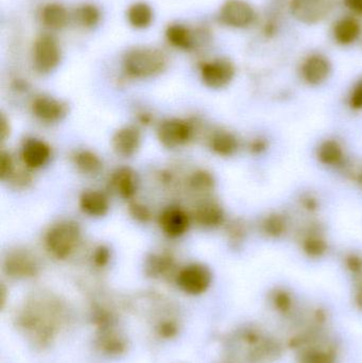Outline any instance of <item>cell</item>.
<instances>
[{
  "label": "cell",
  "instance_id": "6da1fadb",
  "mask_svg": "<svg viewBox=\"0 0 362 363\" xmlns=\"http://www.w3.org/2000/svg\"><path fill=\"white\" fill-rule=\"evenodd\" d=\"M80 239L81 230L78 223L64 220L49 228L45 237V245L51 255L57 259H65L76 251Z\"/></svg>",
  "mask_w": 362,
  "mask_h": 363
},
{
  "label": "cell",
  "instance_id": "7a4b0ae2",
  "mask_svg": "<svg viewBox=\"0 0 362 363\" xmlns=\"http://www.w3.org/2000/svg\"><path fill=\"white\" fill-rule=\"evenodd\" d=\"M125 72L133 78H150L161 74L167 65L165 55L153 48H137L125 57Z\"/></svg>",
  "mask_w": 362,
  "mask_h": 363
},
{
  "label": "cell",
  "instance_id": "3957f363",
  "mask_svg": "<svg viewBox=\"0 0 362 363\" xmlns=\"http://www.w3.org/2000/svg\"><path fill=\"white\" fill-rule=\"evenodd\" d=\"M334 8V0H291L290 12L300 23L315 25L324 21Z\"/></svg>",
  "mask_w": 362,
  "mask_h": 363
},
{
  "label": "cell",
  "instance_id": "277c9868",
  "mask_svg": "<svg viewBox=\"0 0 362 363\" xmlns=\"http://www.w3.org/2000/svg\"><path fill=\"white\" fill-rule=\"evenodd\" d=\"M300 249L307 257L318 259L329 252V242L322 225L318 222H310L299 232Z\"/></svg>",
  "mask_w": 362,
  "mask_h": 363
},
{
  "label": "cell",
  "instance_id": "5b68a950",
  "mask_svg": "<svg viewBox=\"0 0 362 363\" xmlns=\"http://www.w3.org/2000/svg\"><path fill=\"white\" fill-rule=\"evenodd\" d=\"M176 281L181 289L186 294H203L212 283V272L204 264H189L180 271Z\"/></svg>",
  "mask_w": 362,
  "mask_h": 363
},
{
  "label": "cell",
  "instance_id": "8992f818",
  "mask_svg": "<svg viewBox=\"0 0 362 363\" xmlns=\"http://www.w3.org/2000/svg\"><path fill=\"white\" fill-rule=\"evenodd\" d=\"M61 61V51L51 36H40L34 45L33 64L40 74H49Z\"/></svg>",
  "mask_w": 362,
  "mask_h": 363
},
{
  "label": "cell",
  "instance_id": "52a82bcc",
  "mask_svg": "<svg viewBox=\"0 0 362 363\" xmlns=\"http://www.w3.org/2000/svg\"><path fill=\"white\" fill-rule=\"evenodd\" d=\"M191 123L181 119H168L159 125L157 136L164 147L176 149L184 146L193 138Z\"/></svg>",
  "mask_w": 362,
  "mask_h": 363
},
{
  "label": "cell",
  "instance_id": "ba28073f",
  "mask_svg": "<svg viewBox=\"0 0 362 363\" xmlns=\"http://www.w3.org/2000/svg\"><path fill=\"white\" fill-rule=\"evenodd\" d=\"M234 77L235 67L229 60H215L201 67L202 81L210 89H223L233 81Z\"/></svg>",
  "mask_w": 362,
  "mask_h": 363
},
{
  "label": "cell",
  "instance_id": "9c48e42d",
  "mask_svg": "<svg viewBox=\"0 0 362 363\" xmlns=\"http://www.w3.org/2000/svg\"><path fill=\"white\" fill-rule=\"evenodd\" d=\"M256 13L244 0H227L220 10V19L225 25L233 28H246L252 25Z\"/></svg>",
  "mask_w": 362,
  "mask_h": 363
},
{
  "label": "cell",
  "instance_id": "30bf717a",
  "mask_svg": "<svg viewBox=\"0 0 362 363\" xmlns=\"http://www.w3.org/2000/svg\"><path fill=\"white\" fill-rule=\"evenodd\" d=\"M332 74V64L324 55L315 53L304 60L301 77L304 82L312 86L323 84Z\"/></svg>",
  "mask_w": 362,
  "mask_h": 363
},
{
  "label": "cell",
  "instance_id": "8fae6325",
  "mask_svg": "<svg viewBox=\"0 0 362 363\" xmlns=\"http://www.w3.org/2000/svg\"><path fill=\"white\" fill-rule=\"evenodd\" d=\"M38 262L35 256L26 250L10 252L4 260V270L15 277H33L38 273Z\"/></svg>",
  "mask_w": 362,
  "mask_h": 363
},
{
  "label": "cell",
  "instance_id": "7c38bea8",
  "mask_svg": "<svg viewBox=\"0 0 362 363\" xmlns=\"http://www.w3.org/2000/svg\"><path fill=\"white\" fill-rule=\"evenodd\" d=\"M159 226L166 236L179 238L188 230V215L181 207L168 206L159 216Z\"/></svg>",
  "mask_w": 362,
  "mask_h": 363
},
{
  "label": "cell",
  "instance_id": "4fadbf2b",
  "mask_svg": "<svg viewBox=\"0 0 362 363\" xmlns=\"http://www.w3.org/2000/svg\"><path fill=\"white\" fill-rule=\"evenodd\" d=\"M51 157V149L44 140L28 138L21 148V161L28 169L44 167Z\"/></svg>",
  "mask_w": 362,
  "mask_h": 363
},
{
  "label": "cell",
  "instance_id": "5bb4252c",
  "mask_svg": "<svg viewBox=\"0 0 362 363\" xmlns=\"http://www.w3.org/2000/svg\"><path fill=\"white\" fill-rule=\"evenodd\" d=\"M32 112L40 121L53 123L62 121L67 114V108L63 102L49 96H40L32 104Z\"/></svg>",
  "mask_w": 362,
  "mask_h": 363
},
{
  "label": "cell",
  "instance_id": "9a60e30c",
  "mask_svg": "<svg viewBox=\"0 0 362 363\" xmlns=\"http://www.w3.org/2000/svg\"><path fill=\"white\" fill-rule=\"evenodd\" d=\"M319 163L329 168H341L346 165V153L337 140H325L317 148Z\"/></svg>",
  "mask_w": 362,
  "mask_h": 363
},
{
  "label": "cell",
  "instance_id": "2e32d148",
  "mask_svg": "<svg viewBox=\"0 0 362 363\" xmlns=\"http://www.w3.org/2000/svg\"><path fill=\"white\" fill-rule=\"evenodd\" d=\"M140 142L142 136L135 127H125L116 132L112 144L117 155L123 157H130L137 152Z\"/></svg>",
  "mask_w": 362,
  "mask_h": 363
},
{
  "label": "cell",
  "instance_id": "e0dca14e",
  "mask_svg": "<svg viewBox=\"0 0 362 363\" xmlns=\"http://www.w3.org/2000/svg\"><path fill=\"white\" fill-rule=\"evenodd\" d=\"M80 208L89 217H103L110 209V200L99 190H86L80 196Z\"/></svg>",
  "mask_w": 362,
  "mask_h": 363
},
{
  "label": "cell",
  "instance_id": "ac0fdd59",
  "mask_svg": "<svg viewBox=\"0 0 362 363\" xmlns=\"http://www.w3.org/2000/svg\"><path fill=\"white\" fill-rule=\"evenodd\" d=\"M195 219L204 228H219L225 223V213L222 207L216 201L208 200L197 206Z\"/></svg>",
  "mask_w": 362,
  "mask_h": 363
},
{
  "label": "cell",
  "instance_id": "d6986e66",
  "mask_svg": "<svg viewBox=\"0 0 362 363\" xmlns=\"http://www.w3.org/2000/svg\"><path fill=\"white\" fill-rule=\"evenodd\" d=\"M259 230L267 238L280 239L288 234L290 230V220L285 213L273 211L261 219Z\"/></svg>",
  "mask_w": 362,
  "mask_h": 363
},
{
  "label": "cell",
  "instance_id": "ffe728a7",
  "mask_svg": "<svg viewBox=\"0 0 362 363\" xmlns=\"http://www.w3.org/2000/svg\"><path fill=\"white\" fill-rule=\"evenodd\" d=\"M111 184L115 191L123 199H132L138 188V178L136 172L129 167L118 168L113 174Z\"/></svg>",
  "mask_w": 362,
  "mask_h": 363
},
{
  "label": "cell",
  "instance_id": "44dd1931",
  "mask_svg": "<svg viewBox=\"0 0 362 363\" xmlns=\"http://www.w3.org/2000/svg\"><path fill=\"white\" fill-rule=\"evenodd\" d=\"M210 148L219 157H232L239 149V140L231 132L222 130L213 134L210 140Z\"/></svg>",
  "mask_w": 362,
  "mask_h": 363
},
{
  "label": "cell",
  "instance_id": "7402d4cb",
  "mask_svg": "<svg viewBox=\"0 0 362 363\" xmlns=\"http://www.w3.org/2000/svg\"><path fill=\"white\" fill-rule=\"evenodd\" d=\"M361 23L353 17H344L335 23L334 38L341 45H350L361 35Z\"/></svg>",
  "mask_w": 362,
  "mask_h": 363
},
{
  "label": "cell",
  "instance_id": "603a6c76",
  "mask_svg": "<svg viewBox=\"0 0 362 363\" xmlns=\"http://www.w3.org/2000/svg\"><path fill=\"white\" fill-rule=\"evenodd\" d=\"M43 23L51 29H61L67 23V11L61 4H50L42 12Z\"/></svg>",
  "mask_w": 362,
  "mask_h": 363
},
{
  "label": "cell",
  "instance_id": "cb8c5ba5",
  "mask_svg": "<svg viewBox=\"0 0 362 363\" xmlns=\"http://www.w3.org/2000/svg\"><path fill=\"white\" fill-rule=\"evenodd\" d=\"M128 19L136 29L148 28L153 21L152 9L144 2H138L133 4L128 11Z\"/></svg>",
  "mask_w": 362,
  "mask_h": 363
},
{
  "label": "cell",
  "instance_id": "d4e9b609",
  "mask_svg": "<svg viewBox=\"0 0 362 363\" xmlns=\"http://www.w3.org/2000/svg\"><path fill=\"white\" fill-rule=\"evenodd\" d=\"M74 165L78 168L79 172L85 174H97L102 167L101 161L99 157L89 150H82L77 152L74 157Z\"/></svg>",
  "mask_w": 362,
  "mask_h": 363
},
{
  "label": "cell",
  "instance_id": "484cf974",
  "mask_svg": "<svg viewBox=\"0 0 362 363\" xmlns=\"http://www.w3.org/2000/svg\"><path fill=\"white\" fill-rule=\"evenodd\" d=\"M166 35H167V40H169L170 44L174 45L176 48L187 50V49H191L193 47L191 33L184 26H170V27H168Z\"/></svg>",
  "mask_w": 362,
  "mask_h": 363
},
{
  "label": "cell",
  "instance_id": "4316f807",
  "mask_svg": "<svg viewBox=\"0 0 362 363\" xmlns=\"http://www.w3.org/2000/svg\"><path fill=\"white\" fill-rule=\"evenodd\" d=\"M174 262L169 255L165 254H159V255H153L152 257L149 258L147 262V269L150 274L162 275L165 274L169 269H171Z\"/></svg>",
  "mask_w": 362,
  "mask_h": 363
},
{
  "label": "cell",
  "instance_id": "83f0119b",
  "mask_svg": "<svg viewBox=\"0 0 362 363\" xmlns=\"http://www.w3.org/2000/svg\"><path fill=\"white\" fill-rule=\"evenodd\" d=\"M191 186L193 190L200 192L210 191L214 188V177L208 172H198L191 177Z\"/></svg>",
  "mask_w": 362,
  "mask_h": 363
},
{
  "label": "cell",
  "instance_id": "f1b7e54d",
  "mask_svg": "<svg viewBox=\"0 0 362 363\" xmlns=\"http://www.w3.org/2000/svg\"><path fill=\"white\" fill-rule=\"evenodd\" d=\"M227 234L232 243L240 245L246 240L248 228H247L246 223L242 220H234L227 225Z\"/></svg>",
  "mask_w": 362,
  "mask_h": 363
},
{
  "label": "cell",
  "instance_id": "f546056e",
  "mask_svg": "<svg viewBox=\"0 0 362 363\" xmlns=\"http://www.w3.org/2000/svg\"><path fill=\"white\" fill-rule=\"evenodd\" d=\"M344 264L348 272L356 279H362V254L349 252L344 255Z\"/></svg>",
  "mask_w": 362,
  "mask_h": 363
},
{
  "label": "cell",
  "instance_id": "4dcf8cb0",
  "mask_svg": "<svg viewBox=\"0 0 362 363\" xmlns=\"http://www.w3.org/2000/svg\"><path fill=\"white\" fill-rule=\"evenodd\" d=\"M79 19L84 27L93 28L99 23V10L91 4H85L78 12Z\"/></svg>",
  "mask_w": 362,
  "mask_h": 363
},
{
  "label": "cell",
  "instance_id": "1f68e13d",
  "mask_svg": "<svg viewBox=\"0 0 362 363\" xmlns=\"http://www.w3.org/2000/svg\"><path fill=\"white\" fill-rule=\"evenodd\" d=\"M300 363H335V358L329 352L310 350L302 355Z\"/></svg>",
  "mask_w": 362,
  "mask_h": 363
},
{
  "label": "cell",
  "instance_id": "d6a6232c",
  "mask_svg": "<svg viewBox=\"0 0 362 363\" xmlns=\"http://www.w3.org/2000/svg\"><path fill=\"white\" fill-rule=\"evenodd\" d=\"M272 303L278 311L287 313L293 308V301L290 294L284 289H278L272 294Z\"/></svg>",
  "mask_w": 362,
  "mask_h": 363
},
{
  "label": "cell",
  "instance_id": "836d02e7",
  "mask_svg": "<svg viewBox=\"0 0 362 363\" xmlns=\"http://www.w3.org/2000/svg\"><path fill=\"white\" fill-rule=\"evenodd\" d=\"M14 172V163L12 157L6 151H2L0 155V178L2 181L10 179Z\"/></svg>",
  "mask_w": 362,
  "mask_h": 363
},
{
  "label": "cell",
  "instance_id": "e575fe53",
  "mask_svg": "<svg viewBox=\"0 0 362 363\" xmlns=\"http://www.w3.org/2000/svg\"><path fill=\"white\" fill-rule=\"evenodd\" d=\"M349 106L354 111H362V79L351 91L349 96Z\"/></svg>",
  "mask_w": 362,
  "mask_h": 363
},
{
  "label": "cell",
  "instance_id": "d590c367",
  "mask_svg": "<svg viewBox=\"0 0 362 363\" xmlns=\"http://www.w3.org/2000/svg\"><path fill=\"white\" fill-rule=\"evenodd\" d=\"M300 207L301 209H303L306 213H310V215H312V213L318 211L319 209V200L312 194H305L301 196L299 201Z\"/></svg>",
  "mask_w": 362,
  "mask_h": 363
},
{
  "label": "cell",
  "instance_id": "8d00e7d4",
  "mask_svg": "<svg viewBox=\"0 0 362 363\" xmlns=\"http://www.w3.org/2000/svg\"><path fill=\"white\" fill-rule=\"evenodd\" d=\"M130 213L134 219L142 222V223H146L151 218V213L148 207L140 204V203H133L130 205Z\"/></svg>",
  "mask_w": 362,
  "mask_h": 363
},
{
  "label": "cell",
  "instance_id": "74e56055",
  "mask_svg": "<svg viewBox=\"0 0 362 363\" xmlns=\"http://www.w3.org/2000/svg\"><path fill=\"white\" fill-rule=\"evenodd\" d=\"M111 251L106 245H100L94 251L93 260L98 267H103L110 262Z\"/></svg>",
  "mask_w": 362,
  "mask_h": 363
},
{
  "label": "cell",
  "instance_id": "f35d334b",
  "mask_svg": "<svg viewBox=\"0 0 362 363\" xmlns=\"http://www.w3.org/2000/svg\"><path fill=\"white\" fill-rule=\"evenodd\" d=\"M268 145L267 140L263 138H254L251 140L250 145H249V149L253 155H263L264 152L267 151Z\"/></svg>",
  "mask_w": 362,
  "mask_h": 363
},
{
  "label": "cell",
  "instance_id": "ab89813d",
  "mask_svg": "<svg viewBox=\"0 0 362 363\" xmlns=\"http://www.w3.org/2000/svg\"><path fill=\"white\" fill-rule=\"evenodd\" d=\"M344 4L353 12L362 15V0H344Z\"/></svg>",
  "mask_w": 362,
  "mask_h": 363
},
{
  "label": "cell",
  "instance_id": "60d3db41",
  "mask_svg": "<svg viewBox=\"0 0 362 363\" xmlns=\"http://www.w3.org/2000/svg\"><path fill=\"white\" fill-rule=\"evenodd\" d=\"M354 298L357 306L362 311V279H356V288H355Z\"/></svg>",
  "mask_w": 362,
  "mask_h": 363
},
{
  "label": "cell",
  "instance_id": "b9f144b4",
  "mask_svg": "<svg viewBox=\"0 0 362 363\" xmlns=\"http://www.w3.org/2000/svg\"><path fill=\"white\" fill-rule=\"evenodd\" d=\"M8 121H6V119L4 118V117H2L1 118V138L2 140H4V138L8 136L9 134V125H8Z\"/></svg>",
  "mask_w": 362,
  "mask_h": 363
},
{
  "label": "cell",
  "instance_id": "7bdbcfd3",
  "mask_svg": "<svg viewBox=\"0 0 362 363\" xmlns=\"http://www.w3.org/2000/svg\"><path fill=\"white\" fill-rule=\"evenodd\" d=\"M356 180L359 182V183L362 185V169L359 174H357Z\"/></svg>",
  "mask_w": 362,
  "mask_h": 363
}]
</instances>
